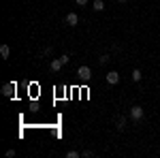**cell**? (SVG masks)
<instances>
[{"instance_id":"1","label":"cell","mask_w":160,"mask_h":158,"mask_svg":"<svg viewBox=\"0 0 160 158\" xmlns=\"http://www.w3.org/2000/svg\"><path fill=\"white\" fill-rule=\"evenodd\" d=\"M143 115H145L143 107H139V105H132V107H130V113H128V118H130L132 122H141V120H143Z\"/></svg>"},{"instance_id":"2","label":"cell","mask_w":160,"mask_h":158,"mask_svg":"<svg viewBox=\"0 0 160 158\" xmlns=\"http://www.w3.org/2000/svg\"><path fill=\"white\" fill-rule=\"evenodd\" d=\"M77 77H79L81 81H90V79H92V69L86 66V64L79 66V69H77Z\"/></svg>"},{"instance_id":"3","label":"cell","mask_w":160,"mask_h":158,"mask_svg":"<svg viewBox=\"0 0 160 158\" xmlns=\"http://www.w3.org/2000/svg\"><path fill=\"white\" fill-rule=\"evenodd\" d=\"M15 90H17V85H15V81H9V84L2 85V94L7 98H13L15 96Z\"/></svg>"},{"instance_id":"4","label":"cell","mask_w":160,"mask_h":158,"mask_svg":"<svg viewBox=\"0 0 160 158\" xmlns=\"http://www.w3.org/2000/svg\"><path fill=\"white\" fill-rule=\"evenodd\" d=\"M64 24L71 26V28H75V26L79 24V15H77V13H68V15H66V19H64Z\"/></svg>"},{"instance_id":"5","label":"cell","mask_w":160,"mask_h":158,"mask_svg":"<svg viewBox=\"0 0 160 158\" xmlns=\"http://www.w3.org/2000/svg\"><path fill=\"white\" fill-rule=\"evenodd\" d=\"M107 84H111V85L120 84V73H118V71H109V73H107Z\"/></svg>"},{"instance_id":"6","label":"cell","mask_w":160,"mask_h":158,"mask_svg":"<svg viewBox=\"0 0 160 158\" xmlns=\"http://www.w3.org/2000/svg\"><path fill=\"white\" fill-rule=\"evenodd\" d=\"M62 66H64V62H62L60 58H56V60H51V64H49V69L53 71V73H58V71H60Z\"/></svg>"},{"instance_id":"7","label":"cell","mask_w":160,"mask_h":158,"mask_svg":"<svg viewBox=\"0 0 160 158\" xmlns=\"http://www.w3.org/2000/svg\"><path fill=\"white\" fill-rule=\"evenodd\" d=\"M126 124H128V118L120 115V118H118V122H115V128H118V130H126Z\"/></svg>"},{"instance_id":"8","label":"cell","mask_w":160,"mask_h":158,"mask_svg":"<svg viewBox=\"0 0 160 158\" xmlns=\"http://www.w3.org/2000/svg\"><path fill=\"white\" fill-rule=\"evenodd\" d=\"M92 9H94L96 13L105 11V2H102V0H94V2H92Z\"/></svg>"},{"instance_id":"9","label":"cell","mask_w":160,"mask_h":158,"mask_svg":"<svg viewBox=\"0 0 160 158\" xmlns=\"http://www.w3.org/2000/svg\"><path fill=\"white\" fill-rule=\"evenodd\" d=\"M0 56H2L4 60H9V56H11V49H9V45H2V47H0Z\"/></svg>"},{"instance_id":"10","label":"cell","mask_w":160,"mask_h":158,"mask_svg":"<svg viewBox=\"0 0 160 158\" xmlns=\"http://www.w3.org/2000/svg\"><path fill=\"white\" fill-rule=\"evenodd\" d=\"M141 79H143V73H141L139 69H135V71H132V81H141Z\"/></svg>"},{"instance_id":"11","label":"cell","mask_w":160,"mask_h":158,"mask_svg":"<svg viewBox=\"0 0 160 158\" xmlns=\"http://www.w3.org/2000/svg\"><path fill=\"white\" fill-rule=\"evenodd\" d=\"M66 158H81V152H77V150H68V152H66Z\"/></svg>"},{"instance_id":"12","label":"cell","mask_w":160,"mask_h":158,"mask_svg":"<svg viewBox=\"0 0 160 158\" xmlns=\"http://www.w3.org/2000/svg\"><path fill=\"white\" fill-rule=\"evenodd\" d=\"M109 60H111V56H109V54H102V56L98 58V62H100V64H107Z\"/></svg>"},{"instance_id":"13","label":"cell","mask_w":160,"mask_h":158,"mask_svg":"<svg viewBox=\"0 0 160 158\" xmlns=\"http://www.w3.org/2000/svg\"><path fill=\"white\" fill-rule=\"evenodd\" d=\"M92 156H94L92 150H83V152H81V158H92Z\"/></svg>"},{"instance_id":"14","label":"cell","mask_w":160,"mask_h":158,"mask_svg":"<svg viewBox=\"0 0 160 158\" xmlns=\"http://www.w3.org/2000/svg\"><path fill=\"white\" fill-rule=\"evenodd\" d=\"M60 60L64 62V64H68V62H71V58H68V56H66V54H64V56H60Z\"/></svg>"},{"instance_id":"15","label":"cell","mask_w":160,"mask_h":158,"mask_svg":"<svg viewBox=\"0 0 160 158\" xmlns=\"http://www.w3.org/2000/svg\"><path fill=\"white\" fill-rule=\"evenodd\" d=\"M51 51H53L51 47H45V49H43V54H45V56H51Z\"/></svg>"},{"instance_id":"16","label":"cell","mask_w":160,"mask_h":158,"mask_svg":"<svg viewBox=\"0 0 160 158\" xmlns=\"http://www.w3.org/2000/svg\"><path fill=\"white\" fill-rule=\"evenodd\" d=\"M75 2H77L79 7H86V4H88V0H75Z\"/></svg>"},{"instance_id":"17","label":"cell","mask_w":160,"mask_h":158,"mask_svg":"<svg viewBox=\"0 0 160 158\" xmlns=\"http://www.w3.org/2000/svg\"><path fill=\"white\" fill-rule=\"evenodd\" d=\"M118 2H126V0H118Z\"/></svg>"}]
</instances>
